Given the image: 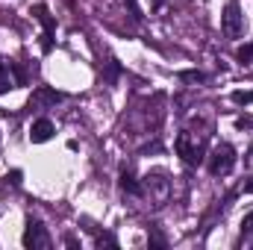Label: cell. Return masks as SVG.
<instances>
[{"instance_id": "6da1fadb", "label": "cell", "mask_w": 253, "mask_h": 250, "mask_svg": "<svg viewBox=\"0 0 253 250\" xmlns=\"http://www.w3.org/2000/svg\"><path fill=\"white\" fill-rule=\"evenodd\" d=\"M177 153H180V159L186 162V165H200L203 159H206V138L200 135H194V132H189V129H183L180 135H177Z\"/></svg>"}, {"instance_id": "7a4b0ae2", "label": "cell", "mask_w": 253, "mask_h": 250, "mask_svg": "<svg viewBox=\"0 0 253 250\" xmlns=\"http://www.w3.org/2000/svg\"><path fill=\"white\" fill-rule=\"evenodd\" d=\"M233 168H236V150H233V144H227V141L215 144V150L209 153V171L215 177H227Z\"/></svg>"}, {"instance_id": "3957f363", "label": "cell", "mask_w": 253, "mask_h": 250, "mask_svg": "<svg viewBox=\"0 0 253 250\" xmlns=\"http://www.w3.org/2000/svg\"><path fill=\"white\" fill-rule=\"evenodd\" d=\"M221 30L227 39H239L245 36V15L239 9V0H227L224 12H221Z\"/></svg>"}, {"instance_id": "277c9868", "label": "cell", "mask_w": 253, "mask_h": 250, "mask_svg": "<svg viewBox=\"0 0 253 250\" xmlns=\"http://www.w3.org/2000/svg\"><path fill=\"white\" fill-rule=\"evenodd\" d=\"M24 248H42V250H47V248H53V239H50V233H47V227L42 224V221H27V230H24Z\"/></svg>"}, {"instance_id": "5b68a950", "label": "cell", "mask_w": 253, "mask_h": 250, "mask_svg": "<svg viewBox=\"0 0 253 250\" xmlns=\"http://www.w3.org/2000/svg\"><path fill=\"white\" fill-rule=\"evenodd\" d=\"M33 15H36V21L44 27V36H42V50H44V53H50V50H53V33H56V21H53L50 9H47L44 3H36V6H33Z\"/></svg>"}, {"instance_id": "8992f818", "label": "cell", "mask_w": 253, "mask_h": 250, "mask_svg": "<svg viewBox=\"0 0 253 250\" xmlns=\"http://www.w3.org/2000/svg\"><path fill=\"white\" fill-rule=\"evenodd\" d=\"M65 94L62 91H53V88H36L33 97H30V109H39V106H53L59 103Z\"/></svg>"}, {"instance_id": "52a82bcc", "label": "cell", "mask_w": 253, "mask_h": 250, "mask_svg": "<svg viewBox=\"0 0 253 250\" xmlns=\"http://www.w3.org/2000/svg\"><path fill=\"white\" fill-rule=\"evenodd\" d=\"M53 132H56V129H53V124H50L47 118H39L36 124L30 126V141H33V144L50 141V138H53Z\"/></svg>"}, {"instance_id": "ba28073f", "label": "cell", "mask_w": 253, "mask_h": 250, "mask_svg": "<svg viewBox=\"0 0 253 250\" xmlns=\"http://www.w3.org/2000/svg\"><path fill=\"white\" fill-rule=\"evenodd\" d=\"M18 80H15V71H12V62L0 59V94H6L9 88H15Z\"/></svg>"}, {"instance_id": "9c48e42d", "label": "cell", "mask_w": 253, "mask_h": 250, "mask_svg": "<svg viewBox=\"0 0 253 250\" xmlns=\"http://www.w3.org/2000/svg\"><path fill=\"white\" fill-rule=\"evenodd\" d=\"M121 188H124L126 194H132V197H141V194H144V188H141V183H138V180H135V177H132V174H129V171H121Z\"/></svg>"}, {"instance_id": "30bf717a", "label": "cell", "mask_w": 253, "mask_h": 250, "mask_svg": "<svg viewBox=\"0 0 253 250\" xmlns=\"http://www.w3.org/2000/svg\"><path fill=\"white\" fill-rule=\"evenodd\" d=\"M242 242L253 248V212L245 215V221H242Z\"/></svg>"}, {"instance_id": "8fae6325", "label": "cell", "mask_w": 253, "mask_h": 250, "mask_svg": "<svg viewBox=\"0 0 253 250\" xmlns=\"http://www.w3.org/2000/svg\"><path fill=\"white\" fill-rule=\"evenodd\" d=\"M236 56H239V62L242 65H251L253 62V42L251 44H242V47L236 50Z\"/></svg>"}, {"instance_id": "7c38bea8", "label": "cell", "mask_w": 253, "mask_h": 250, "mask_svg": "<svg viewBox=\"0 0 253 250\" xmlns=\"http://www.w3.org/2000/svg\"><path fill=\"white\" fill-rule=\"evenodd\" d=\"M180 80H183V83H203V80H206V74H203V71H183V74H180Z\"/></svg>"}, {"instance_id": "4fadbf2b", "label": "cell", "mask_w": 253, "mask_h": 250, "mask_svg": "<svg viewBox=\"0 0 253 250\" xmlns=\"http://www.w3.org/2000/svg\"><path fill=\"white\" fill-rule=\"evenodd\" d=\"M94 245H97V248H103V245H106V248H118L115 236H109V233H100V236L94 239Z\"/></svg>"}, {"instance_id": "5bb4252c", "label": "cell", "mask_w": 253, "mask_h": 250, "mask_svg": "<svg viewBox=\"0 0 253 250\" xmlns=\"http://www.w3.org/2000/svg\"><path fill=\"white\" fill-rule=\"evenodd\" d=\"M126 9H129V15H132V21H141V6H138V0H124Z\"/></svg>"}, {"instance_id": "9a60e30c", "label": "cell", "mask_w": 253, "mask_h": 250, "mask_svg": "<svg viewBox=\"0 0 253 250\" xmlns=\"http://www.w3.org/2000/svg\"><path fill=\"white\" fill-rule=\"evenodd\" d=\"M12 71H15V80H18V85H27V71H24V65L12 62Z\"/></svg>"}, {"instance_id": "2e32d148", "label": "cell", "mask_w": 253, "mask_h": 250, "mask_svg": "<svg viewBox=\"0 0 253 250\" xmlns=\"http://www.w3.org/2000/svg\"><path fill=\"white\" fill-rule=\"evenodd\" d=\"M233 100L248 106V103H253V91H233Z\"/></svg>"}, {"instance_id": "e0dca14e", "label": "cell", "mask_w": 253, "mask_h": 250, "mask_svg": "<svg viewBox=\"0 0 253 250\" xmlns=\"http://www.w3.org/2000/svg\"><path fill=\"white\" fill-rule=\"evenodd\" d=\"M147 245H150V248H168V242H165V239H162L159 233H150V239H147Z\"/></svg>"}, {"instance_id": "ac0fdd59", "label": "cell", "mask_w": 253, "mask_h": 250, "mask_svg": "<svg viewBox=\"0 0 253 250\" xmlns=\"http://www.w3.org/2000/svg\"><path fill=\"white\" fill-rule=\"evenodd\" d=\"M6 180H9V183H15V186H18V183H21V171H12V174H9V177H6Z\"/></svg>"}, {"instance_id": "d6986e66", "label": "cell", "mask_w": 253, "mask_h": 250, "mask_svg": "<svg viewBox=\"0 0 253 250\" xmlns=\"http://www.w3.org/2000/svg\"><path fill=\"white\" fill-rule=\"evenodd\" d=\"M159 6H165V0H153V9H159Z\"/></svg>"}, {"instance_id": "ffe728a7", "label": "cell", "mask_w": 253, "mask_h": 250, "mask_svg": "<svg viewBox=\"0 0 253 250\" xmlns=\"http://www.w3.org/2000/svg\"><path fill=\"white\" fill-rule=\"evenodd\" d=\"M245 191H253V180H251V183H248V186H245Z\"/></svg>"}]
</instances>
